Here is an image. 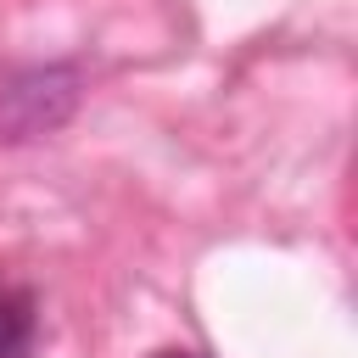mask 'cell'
<instances>
[{
    "mask_svg": "<svg viewBox=\"0 0 358 358\" xmlns=\"http://www.w3.org/2000/svg\"><path fill=\"white\" fill-rule=\"evenodd\" d=\"M78 106V67H22L11 78H0V140L22 145L39 134H56Z\"/></svg>",
    "mask_w": 358,
    "mask_h": 358,
    "instance_id": "6da1fadb",
    "label": "cell"
},
{
    "mask_svg": "<svg viewBox=\"0 0 358 358\" xmlns=\"http://www.w3.org/2000/svg\"><path fill=\"white\" fill-rule=\"evenodd\" d=\"M39 341V313L28 291H0V358H28Z\"/></svg>",
    "mask_w": 358,
    "mask_h": 358,
    "instance_id": "7a4b0ae2",
    "label": "cell"
},
{
    "mask_svg": "<svg viewBox=\"0 0 358 358\" xmlns=\"http://www.w3.org/2000/svg\"><path fill=\"white\" fill-rule=\"evenodd\" d=\"M157 358H196V352H185V347H168V352H157Z\"/></svg>",
    "mask_w": 358,
    "mask_h": 358,
    "instance_id": "3957f363",
    "label": "cell"
}]
</instances>
